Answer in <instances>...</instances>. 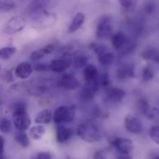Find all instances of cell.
Returning <instances> with one entry per match:
<instances>
[{"mask_svg": "<svg viewBox=\"0 0 159 159\" xmlns=\"http://www.w3.org/2000/svg\"><path fill=\"white\" fill-rule=\"evenodd\" d=\"M13 125L18 130L25 131L31 126V118L27 112L26 104L22 101L16 102L11 107Z\"/></svg>", "mask_w": 159, "mask_h": 159, "instance_id": "1", "label": "cell"}, {"mask_svg": "<svg viewBox=\"0 0 159 159\" xmlns=\"http://www.w3.org/2000/svg\"><path fill=\"white\" fill-rule=\"evenodd\" d=\"M77 134L82 141L90 143L100 141L102 137V132L99 128L90 121H85L80 124L77 128Z\"/></svg>", "mask_w": 159, "mask_h": 159, "instance_id": "2", "label": "cell"}, {"mask_svg": "<svg viewBox=\"0 0 159 159\" xmlns=\"http://www.w3.org/2000/svg\"><path fill=\"white\" fill-rule=\"evenodd\" d=\"M50 0H33L28 6V12L34 20H45L51 18L47 11Z\"/></svg>", "mask_w": 159, "mask_h": 159, "instance_id": "3", "label": "cell"}, {"mask_svg": "<svg viewBox=\"0 0 159 159\" xmlns=\"http://www.w3.org/2000/svg\"><path fill=\"white\" fill-rule=\"evenodd\" d=\"M75 118V111L70 107H58L53 113V120L57 125H63L73 121Z\"/></svg>", "mask_w": 159, "mask_h": 159, "instance_id": "4", "label": "cell"}, {"mask_svg": "<svg viewBox=\"0 0 159 159\" xmlns=\"http://www.w3.org/2000/svg\"><path fill=\"white\" fill-rule=\"evenodd\" d=\"M26 26V20L21 16L11 18L3 28V32L7 34H15L21 32Z\"/></svg>", "mask_w": 159, "mask_h": 159, "instance_id": "5", "label": "cell"}, {"mask_svg": "<svg viewBox=\"0 0 159 159\" xmlns=\"http://www.w3.org/2000/svg\"><path fill=\"white\" fill-rule=\"evenodd\" d=\"M113 31V25H112V20L109 16H104L99 20L95 34L96 37L99 39H106L108 38L112 34Z\"/></svg>", "mask_w": 159, "mask_h": 159, "instance_id": "6", "label": "cell"}, {"mask_svg": "<svg viewBox=\"0 0 159 159\" xmlns=\"http://www.w3.org/2000/svg\"><path fill=\"white\" fill-rule=\"evenodd\" d=\"M111 144L117 149L119 154L129 155L133 150V143L131 140L123 138V137H115L111 141Z\"/></svg>", "mask_w": 159, "mask_h": 159, "instance_id": "7", "label": "cell"}, {"mask_svg": "<svg viewBox=\"0 0 159 159\" xmlns=\"http://www.w3.org/2000/svg\"><path fill=\"white\" fill-rule=\"evenodd\" d=\"M99 88L100 85L97 78L93 80L85 81L84 86L80 90V96L84 99H92L95 96Z\"/></svg>", "mask_w": 159, "mask_h": 159, "instance_id": "8", "label": "cell"}, {"mask_svg": "<svg viewBox=\"0 0 159 159\" xmlns=\"http://www.w3.org/2000/svg\"><path fill=\"white\" fill-rule=\"evenodd\" d=\"M125 129L132 134H139L143 131V123L140 119L132 115H128L124 120Z\"/></svg>", "mask_w": 159, "mask_h": 159, "instance_id": "9", "label": "cell"}, {"mask_svg": "<svg viewBox=\"0 0 159 159\" xmlns=\"http://www.w3.org/2000/svg\"><path fill=\"white\" fill-rule=\"evenodd\" d=\"M70 62L64 58H55L51 60L50 63L48 64L49 70L56 73L66 71L70 68Z\"/></svg>", "mask_w": 159, "mask_h": 159, "instance_id": "10", "label": "cell"}, {"mask_svg": "<svg viewBox=\"0 0 159 159\" xmlns=\"http://www.w3.org/2000/svg\"><path fill=\"white\" fill-rule=\"evenodd\" d=\"M34 72V67L28 62H21L15 68V75L19 79H28Z\"/></svg>", "mask_w": 159, "mask_h": 159, "instance_id": "11", "label": "cell"}, {"mask_svg": "<svg viewBox=\"0 0 159 159\" xmlns=\"http://www.w3.org/2000/svg\"><path fill=\"white\" fill-rule=\"evenodd\" d=\"M60 85L66 90H76L80 88L79 80L72 74H65L60 80Z\"/></svg>", "mask_w": 159, "mask_h": 159, "instance_id": "12", "label": "cell"}, {"mask_svg": "<svg viewBox=\"0 0 159 159\" xmlns=\"http://www.w3.org/2000/svg\"><path fill=\"white\" fill-rule=\"evenodd\" d=\"M126 93L124 90L117 87H108L107 91V97L112 103H119L125 97Z\"/></svg>", "mask_w": 159, "mask_h": 159, "instance_id": "13", "label": "cell"}, {"mask_svg": "<svg viewBox=\"0 0 159 159\" xmlns=\"http://www.w3.org/2000/svg\"><path fill=\"white\" fill-rule=\"evenodd\" d=\"M72 136V130L69 127H66L64 125H59L57 129L56 133V139L57 142L59 143H63L68 142Z\"/></svg>", "mask_w": 159, "mask_h": 159, "instance_id": "14", "label": "cell"}, {"mask_svg": "<svg viewBox=\"0 0 159 159\" xmlns=\"http://www.w3.org/2000/svg\"><path fill=\"white\" fill-rule=\"evenodd\" d=\"M55 50H56L55 44L49 43V44H47V45H44L43 47H41L39 49L34 51V52L31 54L30 57H31L32 60H39L41 58H43V57H45V56H47V55L53 53Z\"/></svg>", "mask_w": 159, "mask_h": 159, "instance_id": "15", "label": "cell"}, {"mask_svg": "<svg viewBox=\"0 0 159 159\" xmlns=\"http://www.w3.org/2000/svg\"><path fill=\"white\" fill-rule=\"evenodd\" d=\"M84 20H85V15L82 12H78L72 18V20L68 27V33L73 34V33L77 32L84 23Z\"/></svg>", "mask_w": 159, "mask_h": 159, "instance_id": "16", "label": "cell"}, {"mask_svg": "<svg viewBox=\"0 0 159 159\" xmlns=\"http://www.w3.org/2000/svg\"><path fill=\"white\" fill-rule=\"evenodd\" d=\"M127 41H128V38L126 37V35L122 32H118V33L114 34L112 35V38H111L113 47L118 51L122 50V48L126 44Z\"/></svg>", "mask_w": 159, "mask_h": 159, "instance_id": "17", "label": "cell"}, {"mask_svg": "<svg viewBox=\"0 0 159 159\" xmlns=\"http://www.w3.org/2000/svg\"><path fill=\"white\" fill-rule=\"evenodd\" d=\"M46 132V129L43 125H35L29 130V137L34 141H40L43 139Z\"/></svg>", "mask_w": 159, "mask_h": 159, "instance_id": "18", "label": "cell"}, {"mask_svg": "<svg viewBox=\"0 0 159 159\" xmlns=\"http://www.w3.org/2000/svg\"><path fill=\"white\" fill-rule=\"evenodd\" d=\"M53 119V113L49 109H43L40 111L35 117V123L39 125H46L51 122Z\"/></svg>", "mask_w": 159, "mask_h": 159, "instance_id": "19", "label": "cell"}, {"mask_svg": "<svg viewBox=\"0 0 159 159\" xmlns=\"http://www.w3.org/2000/svg\"><path fill=\"white\" fill-rule=\"evenodd\" d=\"M98 70L97 68L93 65V64H88L87 66L84 67L83 70V78L85 80V81H89V80H95L98 77Z\"/></svg>", "mask_w": 159, "mask_h": 159, "instance_id": "20", "label": "cell"}, {"mask_svg": "<svg viewBox=\"0 0 159 159\" xmlns=\"http://www.w3.org/2000/svg\"><path fill=\"white\" fill-rule=\"evenodd\" d=\"M117 77L119 80H124L133 76V67L130 65H123L117 70Z\"/></svg>", "mask_w": 159, "mask_h": 159, "instance_id": "21", "label": "cell"}, {"mask_svg": "<svg viewBox=\"0 0 159 159\" xmlns=\"http://www.w3.org/2000/svg\"><path fill=\"white\" fill-rule=\"evenodd\" d=\"M98 61L101 65L103 66H109L110 64H112V62L114 61L115 56L112 52H110L109 50H107L103 53H101L100 55L97 56Z\"/></svg>", "mask_w": 159, "mask_h": 159, "instance_id": "22", "label": "cell"}, {"mask_svg": "<svg viewBox=\"0 0 159 159\" xmlns=\"http://www.w3.org/2000/svg\"><path fill=\"white\" fill-rule=\"evenodd\" d=\"M72 65L77 68V69H80L83 68L85 66L88 65V57L84 55H77V56H73V57L71 58V62Z\"/></svg>", "mask_w": 159, "mask_h": 159, "instance_id": "23", "label": "cell"}, {"mask_svg": "<svg viewBox=\"0 0 159 159\" xmlns=\"http://www.w3.org/2000/svg\"><path fill=\"white\" fill-rule=\"evenodd\" d=\"M17 52V48L15 46H5L0 48V59H9L12 56H14Z\"/></svg>", "mask_w": 159, "mask_h": 159, "instance_id": "24", "label": "cell"}, {"mask_svg": "<svg viewBox=\"0 0 159 159\" xmlns=\"http://www.w3.org/2000/svg\"><path fill=\"white\" fill-rule=\"evenodd\" d=\"M142 57L145 60H153L159 63V53L156 49H145L142 53Z\"/></svg>", "mask_w": 159, "mask_h": 159, "instance_id": "25", "label": "cell"}, {"mask_svg": "<svg viewBox=\"0 0 159 159\" xmlns=\"http://www.w3.org/2000/svg\"><path fill=\"white\" fill-rule=\"evenodd\" d=\"M15 140L19 143L20 145H21L22 147H28L30 144V137L24 132V131H20L19 130L16 134H15Z\"/></svg>", "mask_w": 159, "mask_h": 159, "instance_id": "26", "label": "cell"}, {"mask_svg": "<svg viewBox=\"0 0 159 159\" xmlns=\"http://www.w3.org/2000/svg\"><path fill=\"white\" fill-rule=\"evenodd\" d=\"M16 7V5L12 1L8 0H0V12H8L13 10Z\"/></svg>", "mask_w": 159, "mask_h": 159, "instance_id": "27", "label": "cell"}, {"mask_svg": "<svg viewBox=\"0 0 159 159\" xmlns=\"http://www.w3.org/2000/svg\"><path fill=\"white\" fill-rule=\"evenodd\" d=\"M155 78V70L150 65H147L143 70V79L145 81H150Z\"/></svg>", "mask_w": 159, "mask_h": 159, "instance_id": "28", "label": "cell"}, {"mask_svg": "<svg viewBox=\"0 0 159 159\" xmlns=\"http://www.w3.org/2000/svg\"><path fill=\"white\" fill-rule=\"evenodd\" d=\"M97 80H98L100 87H104V88L110 87L109 86V84H110V78H109V75H108L107 72H104L101 75H98Z\"/></svg>", "mask_w": 159, "mask_h": 159, "instance_id": "29", "label": "cell"}, {"mask_svg": "<svg viewBox=\"0 0 159 159\" xmlns=\"http://www.w3.org/2000/svg\"><path fill=\"white\" fill-rule=\"evenodd\" d=\"M149 135L151 139L159 145V125H154L149 130Z\"/></svg>", "mask_w": 159, "mask_h": 159, "instance_id": "30", "label": "cell"}, {"mask_svg": "<svg viewBox=\"0 0 159 159\" xmlns=\"http://www.w3.org/2000/svg\"><path fill=\"white\" fill-rule=\"evenodd\" d=\"M12 124L7 119H3L0 121V130L4 133H8L11 131Z\"/></svg>", "mask_w": 159, "mask_h": 159, "instance_id": "31", "label": "cell"}, {"mask_svg": "<svg viewBox=\"0 0 159 159\" xmlns=\"http://www.w3.org/2000/svg\"><path fill=\"white\" fill-rule=\"evenodd\" d=\"M139 0H119V4L122 7L126 9H130L137 5Z\"/></svg>", "mask_w": 159, "mask_h": 159, "instance_id": "32", "label": "cell"}, {"mask_svg": "<svg viewBox=\"0 0 159 159\" xmlns=\"http://www.w3.org/2000/svg\"><path fill=\"white\" fill-rule=\"evenodd\" d=\"M156 5L153 1H147L144 5V11L147 14H151L155 11Z\"/></svg>", "mask_w": 159, "mask_h": 159, "instance_id": "33", "label": "cell"}, {"mask_svg": "<svg viewBox=\"0 0 159 159\" xmlns=\"http://www.w3.org/2000/svg\"><path fill=\"white\" fill-rule=\"evenodd\" d=\"M34 159H52V155L49 152H39L34 155Z\"/></svg>", "mask_w": 159, "mask_h": 159, "instance_id": "34", "label": "cell"}, {"mask_svg": "<svg viewBox=\"0 0 159 159\" xmlns=\"http://www.w3.org/2000/svg\"><path fill=\"white\" fill-rule=\"evenodd\" d=\"M34 70H35L36 71L42 72V71H45V70H49V68H48V65H46L44 63H38V64L35 65Z\"/></svg>", "mask_w": 159, "mask_h": 159, "instance_id": "35", "label": "cell"}, {"mask_svg": "<svg viewBox=\"0 0 159 159\" xmlns=\"http://www.w3.org/2000/svg\"><path fill=\"white\" fill-rule=\"evenodd\" d=\"M93 159H107V157L105 156V154L101 151H97L94 153L93 155Z\"/></svg>", "mask_w": 159, "mask_h": 159, "instance_id": "36", "label": "cell"}, {"mask_svg": "<svg viewBox=\"0 0 159 159\" xmlns=\"http://www.w3.org/2000/svg\"><path fill=\"white\" fill-rule=\"evenodd\" d=\"M5 151V140L2 136H0V155H3Z\"/></svg>", "mask_w": 159, "mask_h": 159, "instance_id": "37", "label": "cell"}, {"mask_svg": "<svg viewBox=\"0 0 159 159\" xmlns=\"http://www.w3.org/2000/svg\"><path fill=\"white\" fill-rule=\"evenodd\" d=\"M117 159H131V157L129 155H126V154H119Z\"/></svg>", "mask_w": 159, "mask_h": 159, "instance_id": "38", "label": "cell"}, {"mask_svg": "<svg viewBox=\"0 0 159 159\" xmlns=\"http://www.w3.org/2000/svg\"><path fill=\"white\" fill-rule=\"evenodd\" d=\"M150 159H159V155H154Z\"/></svg>", "mask_w": 159, "mask_h": 159, "instance_id": "39", "label": "cell"}, {"mask_svg": "<svg viewBox=\"0 0 159 159\" xmlns=\"http://www.w3.org/2000/svg\"><path fill=\"white\" fill-rule=\"evenodd\" d=\"M0 159H6L4 157V156L3 155H0Z\"/></svg>", "mask_w": 159, "mask_h": 159, "instance_id": "40", "label": "cell"}]
</instances>
